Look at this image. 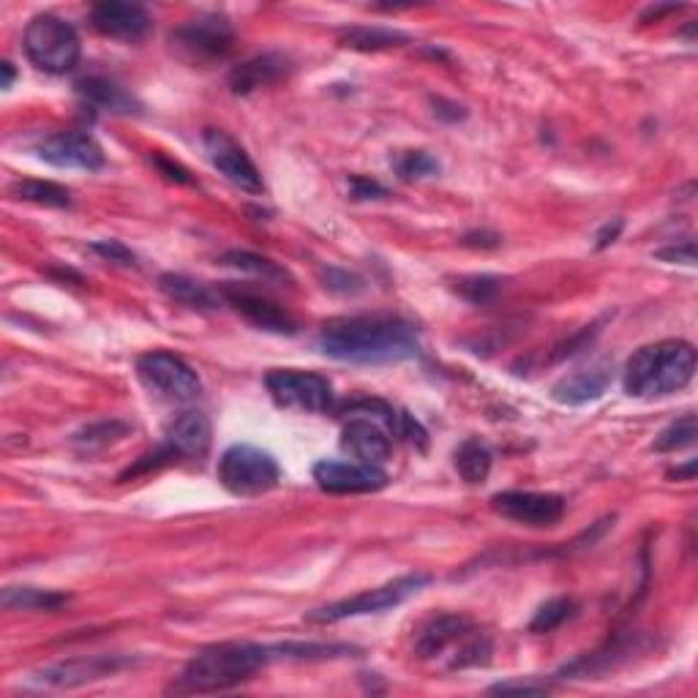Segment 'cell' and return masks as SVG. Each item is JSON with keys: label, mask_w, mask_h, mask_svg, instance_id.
I'll return each instance as SVG.
<instances>
[{"label": "cell", "mask_w": 698, "mask_h": 698, "mask_svg": "<svg viewBox=\"0 0 698 698\" xmlns=\"http://www.w3.org/2000/svg\"><path fill=\"white\" fill-rule=\"evenodd\" d=\"M317 344L333 360L355 363V366L401 363L415 357L421 350L415 328L401 317L388 315L342 317L328 322Z\"/></svg>", "instance_id": "6da1fadb"}, {"label": "cell", "mask_w": 698, "mask_h": 698, "mask_svg": "<svg viewBox=\"0 0 698 698\" xmlns=\"http://www.w3.org/2000/svg\"><path fill=\"white\" fill-rule=\"evenodd\" d=\"M276 661L273 647L262 644H213L197 652L184 672L169 683L167 694L175 696H202L222 694L249 683L257 672Z\"/></svg>", "instance_id": "7a4b0ae2"}, {"label": "cell", "mask_w": 698, "mask_h": 698, "mask_svg": "<svg viewBox=\"0 0 698 698\" xmlns=\"http://www.w3.org/2000/svg\"><path fill=\"white\" fill-rule=\"evenodd\" d=\"M696 377V350L683 339L647 344L625 366V393L634 399H661L688 388Z\"/></svg>", "instance_id": "3957f363"}, {"label": "cell", "mask_w": 698, "mask_h": 698, "mask_svg": "<svg viewBox=\"0 0 698 698\" xmlns=\"http://www.w3.org/2000/svg\"><path fill=\"white\" fill-rule=\"evenodd\" d=\"M415 652L423 661H442L450 672L456 669L486 666L492 658V639L466 617L459 614H442L417 636Z\"/></svg>", "instance_id": "277c9868"}, {"label": "cell", "mask_w": 698, "mask_h": 698, "mask_svg": "<svg viewBox=\"0 0 698 698\" xmlns=\"http://www.w3.org/2000/svg\"><path fill=\"white\" fill-rule=\"evenodd\" d=\"M22 47H25L27 60L36 69L55 76L74 71L82 55V44L74 25L55 14L33 16L25 27V36H22Z\"/></svg>", "instance_id": "5b68a950"}, {"label": "cell", "mask_w": 698, "mask_h": 698, "mask_svg": "<svg viewBox=\"0 0 698 698\" xmlns=\"http://www.w3.org/2000/svg\"><path fill=\"white\" fill-rule=\"evenodd\" d=\"M216 475L233 497H262L282 481V470L273 453L255 445H233L224 450Z\"/></svg>", "instance_id": "8992f818"}, {"label": "cell", "mask_w": 698, "mask_h": 698, "mask_svg": "<svg viewBox=\"0 0 698 698\" xmlns=\"http://www.w3.org/2000/svg\"><path fill=\"white\" fill-rule=\"evenodd\" d=\"M428 581H431V576L426 573L401 576V579L388 581V584L382 587H374V590L360 592V595L347 598V601H336V603H328V606L315 608V612L306 614V619L317 625H333V623H342V619L390 612V608L401 606V603L410 601L412 595H417Z\"/></svg>", "instance_id": "52a82bcc"}, {"label": "cell", "mask_w": 698, "mask_h": 698, "mask_svg": "<svg viewBox=\"0 0 698 698\" xmlns=\"http://www.w3.org/2000/svg\"><path fill=\"white\" fill-rule=\"evenodd\" d=\"M173 52L189 66H213L229 55L235 31L227 16L202 14L169 33Z\"/></svg>", "instance_id": "ba28073f"}, {"label": "cell", "mask_w": 698, "mask_h": 698, "mask_svg": "<svg viewBox=\"0 0 698 698\" xmlns=\"http://www.w3.org/2000/svg\"><path fill=\"white\" fill-rule=\"evenodd\" d=\"M137 377L156 399L169 404H186L202 393V382L194 368L173 352H145L137 357Z\"/></svg>", "instance_id": "9c48e42d"}, {"label": "cell", "mask_w": 698, "mask_h": 698, "mask_svg": "<svg viewBox=\"0 0 698 698\" xmlns=\"http://www.w3.org/2000/svg\"><path fill=\"white\" fill-rule=\"evenodd\" d=\"M265 388L271 399L282 410H298L320 415L333 406L331 379L317 371H300V368H273L265 377Z\"/></svg>", "instance_id": "30bf717a"}, {"label": "cell", "mask_w": 698, "mask_h": 698, "mask_svg": "<svg viewBox=\"0 0 698 698\" xmlns=\"http://www.w3.org/2000/svg\"><path fill=\"white\" fill-rule=\"evenodd\" d=\"M129 666V658L120 655H93V658H74V661L55 663V666H44L27 677V685L38 690H71L80 685L96 683V679L113 677Z\"/></svg>", "instance_id": "8fae6325"}, {"label": "cell", "mask_w": 698, "mask_h": 698, "mask_svg": "<svg viewBox=\"0 0 698 698\" xmlns=\"http://www.w3.org/2000/svg\"><path fill=\"white\" fill-rule=\"evenodd\" d=\"M202 142H205V153L208 158H211V164L229 180V184L238 186L240 191H249V194H260V191L265 189L257 164L251 162L249 153H246L227 131L205 129Z\"/></svg>", "instance_id": "7c38bea8"}, {"label": "cell", "mask_w": 698, "mask_h": 698, "mask_svg": "<svg viewBox=\"0 0 698 698\" xmlns=\"http://www.w3.org/2000/svg\"><path fill=\"white\" fill-rule=\"evenodd\" d=\"M36 156L58 169H85L96 173L104 167V151L87 131H55L36 145Z\"/></svg>", "instance_id": "4fadbf2b"}, {"label": "cell", "mask_w": 698, "mask_h": 698, "mask_svg": "<svg viewBox=\"0 0 698 698\" xmlns=\"http://www.w3.org/2000/svg\"><path fill=\"white\" fill-rule=\"evenodd\" d=\"M494 513L524 527H554L565 516V499L543 492H502L492 497Z\"/></svg>", "instance_id": "5bb4252c"}, {"label": "cell", "mask_w": 698, "mask_h": 698, "mask_svg": "<svg viewBox=\"0 0 698 698\" xmlns=\"http://www.w3.org/2000/svg\"><path fill=\"white\" fill-rule=\"evenodd\" d=\"M311 475H315L317 486L328 494H374L388 486L390 481L382 466L339 459L317 461Z\"/></svg>", "instance_id": "9a60e30c"}, {"label": "cell", "mask_w": 698, "mask_h": 698, "mask_svg": "<svg viewBox=\"0 0 698 698\" xmlns=\"http://www.w3.org/2000/svg\"><path fill=\"white\" fill-rule=\"evenodd\" d=\"M91 25L102 36L115 42H140L151 33L153 20L145 5L123 3V0H104L91 9Z\"/></svg>", "instance_id": "2e32d148"}, {"label": "cell", "mask_w": 698, "mask_h": 698, "mask_svg": "<svg viewBox=\"0 0 698 698\" xmlns=\"http://www.w3.org/2000/svg\"><path fill=\"white\" fill-rule=\"evenodd\" d=\"M218 295H222L224 304L233 306L246 322H251V326L260 328V331L279 333V336H293V333L298 331L293 317H289L282 306L273 304L271 298H265V295L249 293V289L240 287H224L218 289Z\"/></svg>", "instance_id": "e0dca14e"}, {"label": "cell", "mask_w": 698, "mask_h": 698, "mask_svg": "<svg viewBox=\"0 0 698 698\" xmlns=\"http://www.w3.org/2000/svg\"><path fill=\"white\" fill-rule=\"evenodd\" d=\"M211 421L205 412L186 410L175 417L164 431V448L178 461L184 459H205L211 448Z\"/></svg>", "instance_id": "ac0fdd59"}, {"label": "cell", "mask_w": 698, "mask_h": 698, "mask_svg": "<svg viewBox=\"0 0 698 698\" xmlns=\"http://www.w3.org/2000/svg\"><path fill=\"white\" fill-rule=\"evenodd\" d=\"M342 450L360 464L382 466L390 459V437L371 417L352 415L342 428Z\"/></svg>", "instance_id": "d6986e66"}, {"label": "cell", "mask_w": 698, "mask_h": 698, "mask_svg": "<svg viewBox=\"0 0 698 698\" xmlns=\"http://www.w3.org/2000/svg\"><path fill=\"white\" fill-rule=\"evenodd\" d=\"M608 385H612V366L606 360H598L559 379L552 388V395L565 406H584L601 399Z\"/></svg>", "instance_id": "ffe728a7"}, {"label": "cell", "mask_w": 698, "mask_h": 698, "mask_svg": "<svg viewBox=\"0 0 698 698\" xmlns=\"http://www.w3.org/2000/svg\"><path fill=\"white\" fill-rule=\"evenodd\" d=\"M293 63H289L287 55L282 52H265L257 55V58L246 60V63L235 66L229 71V91L235 96H249V93L260 91V87L273 85V82L284 80L289 74Z\"/></svg>", "instance_id": "44dd1931"}, {"label": "cell", "mask_w": 698, "mask_h": 698, "mask_svg": "<svg viewBox=\"0 0 698 698\" xmlns=\"http://www.w3.org/2000/svg\"><path fill=\"white\" fill-rule=\"evenodd\" d=\"M76 93H80L91 107H102L107 109V113L129 115L137 113V107H140V104L134 102V96H129L123 87L115 85L113 80H104V76H85V80L76 82Z\"/></svg>", "instance_id": "7402d4cb"}, {"label": "cell", "mask_w": 698, "mask_h": 698, "mask_svg": "<svg viewBox=\"0 0 698 698\" xmlns=\"http://www.w3.org/2000/svg\"><path fill=\"white\" fill-rule=\"evenodd\" d=\"M158 289H162L169 300H175V304H184L189 306V309L200 311L216 309L218 300H222V295L213 293L211 287H205V284L194 282V279L189 276H180V273H164V276L158 279Z\"/></svg>", "instance_id": "603a6c76"}, {"label": "cell", "mask_w": 698, "mask_h": 698, "mask_svg": "<svg viewBox=\"0 0 698 698\" xmlns=\"http://www.w3.org/2000/svg\"><path fill=\"white\" fill-rule=\"evenodd\" d=\"M69 595L52 590H36V587H5L3 608L9 612H55L66 606Z\"/></svg>", "instance_id": "cb8c5ba5"}, {"label": "cell", "mask_w": 698, "mask_h": 698, "mask_svg": "<svg viewBox=\"0 0 698 698\" xmlns=\"http://www.w3.org/2000/svg\"><path fill=\"white\" fill-rule=\"evenodd\" d=\"M222 262L227 268H235V271L246 273V276L262 279V282H271V284L293 282V276L287 273V268H282L279 262H273V260H268V257L251 255V251H227V255L222 257Z\"/></svg>", "instance_id": "d4e9b609"}, {"label": "cell", "mask_w": 698, "mask_h": 698, "mask_svg": "<svg viewBox=\"0 0 698 698\" xmlns=\"http://www.w3.org/2000/svg\"><path fill=\"white\" fill-rule=\"evenodd\" d=\"M11 194L16 200L33 202V205L42 208H69L71 205V191L66 186L52 184V180H16L11 186Z\"/></svg>", "instance_id": "484cf974"}, {"label": "cell", "mask_w": 698, "mask_h": 698, "mask_svg": "<svg viewBox=\"0 0 698 698\" xmlns=\"http://www.w3.org/2000/svg\"><path fill=\"white\" fill-rule=\"evenodd\" d=\"M406 42L404 33L390 31V27H350L342 31V44L357 52H379V49H393Z\"/></svg>", "instance_id": "4316f807"}, {"label": "cell", "mask_w": 698, "mask_h": 698, "mask_svg": "<svg viewBox=\"0 0 698 698\" xmlns=\"http://www.w3.org/2000/svg\"><path fill=\"white\" fill-rule=\"evenodd\" d=\"M456 470H459L461 481L483 483L492 472V450L481 439H466L456 450Z\"/></svg>", "instance_id": "83f0119b"}, {"label": "cell", "mask_w": 698, "mask_h": 698, "mask_svg": "<svg viewBox=\"0 0 698 698\" xmlns=\"http://www.w3.org/2000/svg\"><path fill=\"white\" fill-rule=\"evenodd\" d=\"M129 431H131L129 423L102 421V423H91V426L80 428V431L71 437V442H74V448L91 453V450H102V448H109V445L120 442V439H123Z\"/></svg>", "instance_id": "f1b7e54d"}, {"label": "cell", "mask_w": 698, "mask_h": 698, "mask_svg": "<svg viewBox=\"0 0 698 698\" xmlns=\"http://www.w3.org/2000/svg\"><path fill=\"white\" fill-rule=\"evenodd\" d=\"M390 164H393V173L399 175L401 180H406V184L434 178V175H439V169H442L439 158L431 156L428 151H401L390 158Z\"/></svg>", "instance_id": "f546056e"}, {"label": "cell", "mask_w": 698, "mask_h": 698, "mask_svg": "<svg viewBox=\"0 0 698 698\" xmlns=\"http://www.w3.org/2000/svg\"><path fill=\"white\" fill-rule=\"evenodd\" d=\"M696 437H698L696 415L694 412H688V415L669 423V426L658 434L655 442H652V450H658V453H677V450L690 448V445L696 442Z\"/></svg>", "instance_id": "4dcf8cb0"}, {"label": "cell", "mask_w": 698, "mask_h": 698, "mask_svg": "<svg viewBox=\"0 0 698 698\" xmlns=\"http://www.w3.org/2000/svg\"><path fill=\"white\" fill-rule=\"evenodd\" d=\"M352 647L347 644H304V641H289V644L273 647L276 658H289V661H328V658L350 655Z\"/></svg>", "instance_id": "1f68e13d"}, {"label": "cell", "mask_w": 698, "mask_h": 698, "mask_svg": "<svg viewBox=\"0 0 698 698\" xmlns=\"http://www.w3.org/2000/svg\"><path fill=\"white\" fill-rule=\"evenodd\" d=\"M573 614H576V603L570 601V598H554V601L543 603V606L537 608V614L530 623V630L532 634H552V630H557L559 625L568 623Z\"/></svg>", "instance_id": "d6a6232c"}, {"label": "cell", "mask_w": 698, "mask_h": 698, "mask_svg": "<svg viewBox=\"0 0 698 698\" xmlns=\"http://www.w3.org/2000/svg\"><path fill=\"white\" fill-rule=\"evenodd\" d=\"M502 289V279L497 276H470L459 282V295L470 304H488Z\"/></svg>", "instance_id": "836d02e7"}, {"label": "cell", "mask_w": 698, "mask_h": 698, "mask_svg": "<svg viewBox=\"0 0 698 698\" xmlns=\"http://www.w3.org/2000/svg\"><path fill=\"white\" fill-rule=\"evenodd\" d=\"M102 260L115 262V265H123V268H137V257L126 249L120 240H98V244L91 246Z\"/></svg>", "instance_id": "e575fe53"}, {"label": "cell", "mask_w": 698, "mask_h": 698, "mask_svg": "<svg viewBox=\"0 0 698 698\" xmlns=\"http://www.w3.org/2000/svg\"><path fill=\"white\" fill-rule=\"evenodd\" d=\"M151 162H153V167L158 169V173L164 175V178L167 180H173V184H184V186H197V180L191 178V173L189 169L184 167V164H178V162H173V158H167V156H162V153H156V156H151Z\"/></svg>", "instance_id": "d590c367"}, {"label": "cell", "mask_w": 698, "mask_h": 698, "mask_svg": "<svg viewBox=\"0 0 698 698\" xmlns=\"http://www.w3.org/2000/svg\"><path fill=\"white\" fill-rule=\"evenodd\" d=\"M552 685L537 683V679H508V683L492 685V694H524V696H541L548 694Z\"/></svg>", "instance_id": "8d00e7d4"}, {"label": "cell", "mask_w": 698, "mask_h": 698, "mask_svg": "<svg viewBox=\"0 0 698 698\" xmlns=\"http://www.w3.org/2000/svg\"><path fill=\"white\" fill-rule=\"evenodd\" d=\"M350 194L352 200H379V197L388 194L382 184L371 178H363V175H352L350 178Z\"/></svg>", "instance_id": "74e56055"}, {"label": "cell", "mask_w": 698, "mask_h": 698, "mask_svg": "<svg viewBox=\"0 0 698 698\" xmlns=\"http://www.w3.org/2000/svg\"><path fill=\"white\" fill-rule=\"evenodd\" d=\"M658 260L683 262V265H696L694 240H685L683 246H669V249H661V251H658Z\"/></svg>", "instance_id": "f35d334b"}, {"label": "cell", "mask_w": 698, "mask_h": 698, "mask_svg": "<svg viewBox=\"0 0 698 698\" xmlns=\"http://www.w3.org/2000/svg\"><path fill=\"white\" fill-rule=\"evenodd\" d=\"M434 115L442 120H461L464 118V107H459V104H450V102H442V98H437L434 102Z\"/></svg>", "instance_id": "ab89813d"}, {"label": "cell", "mask_w": 698, "mask_h": 698, "mask_svg": "<svg viewBox=\"0 0 698 698\" xmlns=\"http://www.w3.org/2000/svg\"><path fill=\"white\" fill-rule=\"evenodd\" d=\"M464 246H472V249H494V246H499V235H494V233H470L464 238Z\"/></svg>", "instance_id": "60d3db41"}, {"label": "cell", "mask_w": 698, "mask_h": 698, "mask_svg": "<svg viewBox=\"0 0 698 698\" xmlns=\"http://www.w3.org/2000/svg\"><path fill=\"white\" fill-rule=\"evenodd\" d=\"M619 233H623V218H614V222H608L606 227L598 233V249H606V246H612L614 240H617Z\"/></svg>", "instance_id": "b9f144b4"}, {"label": "cell", "mask_w": 698, "mask_h": 698, "mask_svg": "<svg viewBox=\"0 0 698 698\" xmlns=\"http://www.w3.org/2000/svg\"><path fill=\"white\" fill-rule=\"evenodd\" d=\"M696 475V461H688L685 466H677V470L669 472V477H677V481H694Z\"/></svg>", "instance_id": "7bdbcfd3"}, {"label": "cell", "mask_w": 698, "mask_h": 698, "mask_svg": "<svg viewBox=\"0 0 698 698\" xmlns=\"http://www.w3.org/2000/svg\"><path fill=\"white\" fill-rule=\"evenodd\" d=\"M0 71H3V82H0V87H3V91H9L11 85H14V66L9 63V60H5L3 66H0Z\"/></svg>", "instance_id": "ee69618b"}]
</instances>
